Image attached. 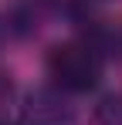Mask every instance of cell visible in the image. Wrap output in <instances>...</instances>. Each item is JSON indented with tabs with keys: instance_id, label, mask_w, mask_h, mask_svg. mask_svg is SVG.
<instances>
[{
	"instance_id": "obj_1",
	"label": "cell",
	"mask_w": 122,
	"mask_h": 125,
	"mask_svg": "<svg viewBox=\"0 0 122 125\" xmlns=\"http://www.w3.org/2000/svg\"><path fill=\"white\" fill-rule=\"evenodd\" d=\"M48 74L54 88L68 95L92 91V88H98L102 74H105V54L88 37H68L48 51Z\"/></svg>"
},
{
	"instance_id": "obj_2",
	"label": "cell",
	"mask_w": 122,
	"mask_h": 125,
	"mask_svg": "<svg viewBox=\"0 0 122 125\" xmlns=\"http://www.w3.org/2000/svg\"><path fill=\"white\" fill-rule=\"evenodd\" d=\"M20 125H78V108L68 91L54 84H41L24 95Z\"/></svg>"
},
{
	"instance_id": "obj_3",
	"label": "cell",
	"mask_w": 122,
	"mask_h": 125,
	"mask_svg": "<svg viewBox=\"0 0 122 125\" xmlns=\"http://www.w3.org/2000/svg\"><path fill=\"white\" fill-rule=\"evenodd\" d=\"M98 125H122V95H105L95 108Z\"/></svg>"
},
{
	"instance_id": "obj_4",
	"label": "cell",
	"mask_w": 122,
	"mask_h": 125,
	"mask_svg": "<svg viewBox=\"0 0 122 125\" xmlns=\"http://www.w3.org/2000/svg\"><path fill=\"white\" fill-rule=\"evenodd\" d=\"M0 125H7V118H3V115H0Z\"/></svg>"
}]
</instances>
